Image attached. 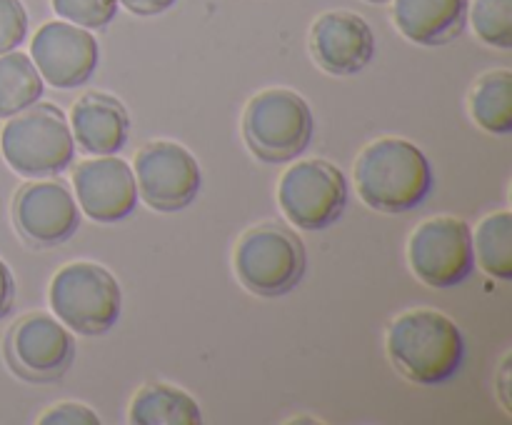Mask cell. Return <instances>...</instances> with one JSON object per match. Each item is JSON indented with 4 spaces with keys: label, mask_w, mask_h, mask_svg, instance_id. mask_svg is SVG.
<instances>
[{
    "label": "cell",
    "mask_w": 512,
    "mask_h": 425,
    "mask_svg": "<svg viewBox=\"0 0 512 425\" xmlns=\"http://www.w3.org/2000/svg\"><path fill=\"white\" fill-rule=\"evenodd\" d=\"M353 183L368 208L400 215L418 208L428 198L433 190V165L415 143L385 135L360 150Z\"/></svg>",
    "instance_id": "1"
},
{
    "label": "cell",
    "mask_w": 512,
    "mask_h": 425,
    "mask_svg": "<svg viewBox=\"0 0 512 425\" xmlns=\"http://www.w3.org/2000/svg\"><path fill=\"white\" fill-rule=\"evenodd\" d=\"M385 350L395 370L410 383L440 385L458 375L465 338L450 315L435 308H415L388 325Z\"/></svg>",
    "instance_id": "2"
},
{
    "label": "cell",
    "mask_w": 512,
    "mask_h": 425,
    "mask_svg": "<svg viewBox=\"0 0 512 425\" xmlns=\"http://www.w3.org/2000/svg\"><path fill=\"white\" fill-rule=\"evenodd\" d=\"M240 133L260 163H293L313 143V110L290 88L260 90L245 105Z\"/></svg>",
    "instance_id": "3"
},
{
    "label": "cell",
    "mask_w": 512,
    "mask_h": 425,
    "mask_svg": "<svg viewBox=\"0 0 512 425\" xmlns=\"http://www.w3.org/2000/svg\"><path fill=\"white\" fill-rule=\"evenodd\" d=\"M233 268L248 293L258 298H283L303 280L308 253L293 228L278 220H265L240 235Z\"/></svg>",
    "instance_id": "4"
},
{
    "label": "cell",
    "mask_w": 512,
    "mask_h": 425,
    "mask_svg": "<svg viewBox=\"0 0 512 425\" xmlns=\"http://www.w3.org/2000/svg\"><path fill=\"white\" fill-rule=\"evenodd\" d=\"M0 153L23 178H50L73 163L75 140L63 110L53 103H33L13 115L0 133Z\"/></svg>",
    "instance_id": "5"
},
{
    "label": "cell",
    "mask_w": 512,
    "mask_h": 425,
    "mask_svg": "<svg viewBox=\"0 0 512 425\" xmlns=\"http://www.w3.org/2000/svg\"><path fill=\"white\" fill-rule=\"evenodd\" d=\"M53 315L80 335H105L118 323L123 290L118 278L93 260H75L53 275L48 288Z\"/></svg>",
    "instance_id": "6"
},
{
    "label": "cell",
    "mask_w": 512,
    "mask_h": 425,
    "mask_svg": "<svg viewBox=\"0 0 512 425\" xmlns=\"http://www.w3.org/2000/svg\"><path fill=\"white\" fill-rule=\"evenodd\" d=\"M278 205L295 228L318 233L338 223L343 215L348 205V178L328 160H298L280 175Z\"/></svg>",
    "instance_id": "7"
},
{
    "label": "cell",
    "mask_w": 512,
    "mask_h": 425,
    "mask_svg": "<svg viewBox=\"0 0 512 425\" xmlns=\"http://www.w3.org/2000/svg\"><path fill=\"white\" fill-rule=\"evenodd\" d=\"M408 263L428 288H455L475 270L473 230L463 218L435 215L423 220L408 240Z\"/></svg>",
    "instance_id": "8"
},
{
    "label": "cell",
    "mask_w": 512,
    "mask_h": 425,
    "mask_svg": "<svg viewBox=\"0 0 512 425\" xmlns=\"http://www.w3.org/2000/svg\"><path fill=\"white\" fill-rule=\"evenodd\" d=\"M138 195L158 213H178L200 193L203 173L198 160L175 140H150L135 153L133 165Z\"/></svg>",
    "instance_id": "9"
},
{
    "label": "cell",
    "mask_w": 512,
    "mask_h": 425,
    "mask_svg": "<svg viewBox=\"0 0 512 425\" xmlns=\"http://www.w3.org/2000/svg\"><path fill=\"white\" fill-rule=\"evenodd\" d=\"M5 363L28 383H55L75 360V338L55 315L30 313L5 335Z\"/></svg>",
    "instance_id": "10"
},
{
    "label": "cell",
    "mask_w": 512,
    "mask_h": 425,
    "mask_svg": "<svg viewBox=\"0 0 512 425\" xmlns=\"http://www.w3.org/2000/svg\"><path fill=\"white\" fill-rule=\"evenodd\" d=\"M30 60L40 78L53 88L70 90L93 78L100 60L98 40L90 30L68 20H50L40 25L30 43Z\"/></svg>",
    "instance_id": "11"
},
{
    "label": "cell",
    "mask_w": 512,
    "mask_h": 425,
    "mask_svg": "<svg viewBox=\"0 0 512 425\" xmlns=\"http://www.w3.org/2000/svg\"><path fill=\"white\" fill-rule=\"evenodd\" d=\"M13 220L28 243L53 248L78 233L80 208L60 180H33L15 193Z\"/></svg>",
    "instance_id": "12"
},
{
    "label": "cell",
    "mask_w": 512,
    "mask_h": 425,
    "mask_svg": "<svg viewBox=\"0 0 512 425\" xmlns=\"http://www.w3.org/2000/svg\"><path fill=\"white\" fill-rule=\"evenodd\" d=\"M75 200L80 213L95 223H118L138 208L133 168L118 155H93L73 170Z\"/></svg>",
    "instance_id": "13"
},
{
    "label": "cell",
    "mask_w": 512,
    "mask_h": 425,
    "mask_svg": "<svg viewBox=\"0 0 512 425\" xmlns=\"http://www.w3.org/2000/svg\"><path fill=\"white\" fill-rule=\"evenodd\" d=\"M310 55L320 70L338 78L363 73L375 58L373 28L358 13L330 10L310 28Z\"/></svg>",
    "instance_id": "14"
},
{
    "label": "cell",
    "mask_w": 512,
    "mask_h": 425,
    "mask_svg": "<svg viewBox=\"0 0 512 425\" xmlns=\"http://www.w3.org/2000/svg\"><path fill=\"white\" fill-rule=\"evenodd\" d=\"M70 133L83 153L115 155L128 143L130 115L118 98L103 90H93L73 103Z\"/></svg>",
    "instance_id": "15"
},
{
    "label": "cell",
    "mask_w": 512,
    "mask_h": 425,
    "mask_svg": "<svg viewBox=\"0 0 512 425\" xmlns=\"http://www.w3.org/2000/svg\"><path fill=\"white\" fill-rule=\"evenodd\" d=\"M468 8V0H393V23L410 43L438 48L463 35Z\"/></svg>",
    "instance_id": "16"
},
{
    "label": "cell",
    "mask_w": 512,
    "mask_h": 425,
    "mask_svg": "<svg viewBox=\"0 0 512 425\" xmlns=\"http://www.w3.org/2000/svg\"><path fill=\"white\" fill-rule=\"evenodd\" d=\"M133 425H200L203 413L193 395L170 383H148L135 393L128 410Z\"/></svg>",
    "instance_id": "17"
},
{
    "label": "cell",
    "mask_w": 512,
    "mask_h": 425,
    "mask_svg": "<svg viewBox=\"0 0 512 425\" xmlns=\"http://www.w3.org/2000/svg\"><path fill=\"white\" fill-rule=\"evenodd\" d=\"M470 115L493 135L512 133V73L508 68L490 70L475 80L470 90Z\"/></svg>",
    "instance_id": "18"
},
{
    "label": "cell",
    "mask_w": 512,
    "mask_h": 425,
    "mask_svg": "<svg viewBox=\"0 0 512 425\" xmlns=\"http://www.w3.org/2000/svg\"><path fill=\"white\" fill-rule=\"evenodd\" d=\"M43 98V78L25 53L0 55V118H13Z\"/></svg>",
    "instance_id": "19"
},
{
    "label": "cell",
    "mask_w": 512,
    "mask_h": 425,
    "mask_svg": "<svg viewBox=\"0 0 512 425\" xmlns=\"http://www.w3.org/2000/svg\"><path fill=\"white\" fill-rule=\"evenodd\" d=\"M475 265L495 280H512V215L508 210L485 215L473 233Z\"/></svg>",
    "instance_id": "20"
},
{
    "label": "cell",
    "mask_w": 512,
    "mask_h": 425,
    "mask_svg": "<svg viewBox=\"0 0 512 425\" xmlns=\"http://www.w3.org/2000/svg\"><path fill=\"white\" fill-rule=\"evenodd\" d=\"M468 18L485 45L498 50L512 48V0H473Z\"/></svg>",
    "instance_id": "21"
},
{
    "label": "cell",
    "mask_w": 512,
    "mask_h": 425,
    "mask_svg": "<svg viewBox=\"0 0 512 425\" xmlns=\"http://www.w3.org/2000/svg\"><path fill=\"white\" fill-rule=\"evenodd\" d=\"M118 0H53L58 18L85 30L108 28L118 15Z\"/></svg>",
    "instance_id": "22"
},
{
    "label": "cell",
    "mask_w": 512,
    "mask_h": 425,
    "mask_svg": "<svg viewBox=\"0 0 512 425\" xmlns=\"http://www.w3.org/2000/svg\"><path fill=\"white\" fill-rule=\"evenodd\" d=\"M28 35V13L20 0H0V55L18 48Z\"/></svg>",
    "instance_id": "23"
},
{
    "label": "cell",
    "mask_w": 512,
    "mask_h": 425,
    "mask_svg": "<svg viewBox=\"0 0 512 425\" xmlns=\"http://www.w3.org/2000/svg\"><path fill=\"white\" fill-rule=\"evenodd\" d=\"M40 425H98L100 418L93 408L83 403H58L38 418Z\"/></svg>",
    "instance_id": "24"
},
{
    "label": "cell",
    "mask_w": 512,
    "mask_h": 425,
    "mask_svg": "<svg viewBox=\"0 0 512 425\" xmlns=\"http://www.w3.org/2000/svg\"><path fill=\"white\" fill-rule=\"evenodd\" d=\"M123 8H128L133 15H140V18H153V15L165 13V10L173 8L178 0H118Z\"/></svg>",
    "instance_id": "25"
},
{
    "label": "cell",
    "mask_w": 512,
    "mask_h": 425,
    "mask_svg": "<svg viewBox=\"0 0 512 425\" xmlns=\"http://www.w3.org/2000/svg\"><path fill=\"white\" fill-rule=\"evenodd\" d=\"M15 303V278L10 273L8 263L0 260V320L10 313Z\"/></svg>",
    "instance_id": "26"
},
{
    "label": "cell",
    "mask_w": 512,
    "mask_h": 425,
    "mask_svg": "<svg viewBox=\"0 0 512 425\" xmlns=\"http://www.w3.org/2000/svg\"><path fill=\"white\" fill-rule=\"evenodd\" d=\"M508 365H510V355H505V360H503V365H500V375H498V390H500V400H503V408L508 410L510 413V390H508Z\"/></svg>",
    "instance_id": "27"
},
{
    "label": "cell",
    "mask_w": 512,
    "mask_h": 425,
    "mask_svg": "<svg viewBox=\"0 0 512 425\" xmlns=\"http://www.w3.org/2000/svg\"><path fill=\"white\" fill-rule=\"evenodd\" d=\"M368 3H378L380 5V3H390V0H368Z\"/></svg>",
    "instance_id": "28"
}]
</instances>
